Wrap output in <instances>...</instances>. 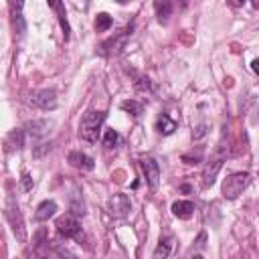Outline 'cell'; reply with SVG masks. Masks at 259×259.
<instances>
[{"mask_svg": "<svg viewBox=\"0 0 259 259\" xmlns=\"http://www.w3.org/2000/svg\"><path fill=\"white\" fill-rule=\"evenodd\" d=\"M103 121H105V111H87L81 117V123H79V136H81V140H85L89 144H95L99 140Z\"/></svg>", "mask_w": 259, "mask_h": 259, "instance_id": "1", "label": "cell"}, {"mask_svg": "<svg viewBox=\"0 0 259 259\" xmlns=\"http://www.w3.org/2000/svg\"><path fill=\"white\" fill-rule=\"evenodd\" d=\"M225 160H227V148H225V146H219V148L212 152L210 160L206 162V166H204V170H202V186H204V188H208V186L214 184V178H217L219 170L223 168Z\"/></svg>", "mask_w": 259, "mask_h": 259, "instance_id": "2", "label": "cell"}, {"mask_svg": "<svg viewBox=\"0 0 259 259\" xmlns=\"http://www.w3.org/2000/svg\"><path fill=\"white\" fill-rule=\"evenodd\" d=\"M251 182V174L249 172H235V174H229L225 180H223V196L233 200L237 198L239 194H243V190L247 188V184Z\"/></svg>", "mask_w": 259, "mask_h": 259, "instance_id": "3", "label": "cell"}, {"mask_svg": "<svg viewBox=\"0 0 259 259\" xmlns=\"http://www.w3.org/2000/svg\"><path fill=\"white\" fill-rule=\"evenodd\" d=\"M6 217L10 221V227H12V233L16 235L18 241H24L26 239V231H24V221H22V212L18 208V204L14 202L12 196H8V204H6Z\"/></svg>", "mask_w": 259, "mask_h": 259, "instance_id": "4", "label": "cell"}, {"mask_svg": "<svg viewBox=\"0 0 259 259\" xmlns=\"http://www.w3.org/2000/svg\"><path fill=\"white\" fill-rule=\"evenodd\" d=\"M30 103L42 111H53L57 107V93L53 89H38L30 93Z\"/></svg>", "mask_w": 259, "mask_h": 259, "instance_id": "5", "label": "cell"}, {"mask_svg": "<svg viewBox=\"0 0 259 259\" xmlns=\"http://www.w3.org/2000/svg\"><path fill=\"white\" fill-rule=\"evenodd\" d=\"M107 210L111 217H117V219H123L130 210H132V202H130V196L123 194V192H117L113 196H109L107 200Z\"/></svg>", "mask_w": 259, "mask_h": 259, "instance_id": "6", "label": "cell"}, {"mask_svg": "<svg viewBox=\"0 0 259 259\" xmlns=\"http://www.w3.org/2000/svg\"><path fill=\"white\" fill-rule=\"evenodd\" d=\"M57 231L67 239H77L81 235V223L73 214H63L57 219Z\"/></svg>", "mask_w": 259, "mask_h": 259, "instance_id": "7", "label": "cell"}, {"mask_svg": "<svg viewBox=\"0 0 259 259\" xmlns=\"http://www.w3.org/2000/svg\"><path fill=\"white\" fill-rule=\"evenodd\" d=\"M142 170H144V176H146V182L150 184V188H156L158 186V180H160V166L154 158H142Z\"/></svg>", "mask_w": 259, "mask_h": 259, "instance_id": "8", "label": "cell"}, {"mask_svg": "<svg viewBox=\"0 0 259 259\" xmlns=\"http://www.w3.org/2000/svg\"><path fill=\"white\" fill-rule=\"evenodd\" d=\"M22 2H10V14H12V26H14V32L18 36H24L26 32V22H24V16H22Z\"/></svg>", "mask_w": 259, "mask_h": 259, "instance_id": "9", "label": "cell"}, {"mask_svg": "<svg viewBox=\"0 0 259 259\" xmlns=\"http://www.w3.org/2000/svg\"><path fill=\"white\" fill-rule=\"evenodd\" d=\"M69 164L79 168V170H93L95 168V160L91 156H87L85 152H71L69 154Z\"/></svg>", "mask_w": 259, "mask_h": 259, "instance_id": "10", "label": "cell"}, {"mask_svg": "<svg viewBox=\"0 0 259 259\" xmlns=\"http://www.w3.org/2000/svg\"><path fill=\"white\" fill-rule=\"evenodd\" d=\"M4 146H6V152H16L24 146V132L22 130H12L8 132L6 140H4Z\"/></svg>", "mask_w": 259, "mask_h": 259, "instance_id": "11", "label": "cell"}, {"mask_svg": "<svg viewBox=\"0 0 259 259\" xmlns=\"http://www.w3.org/2000/svg\"><path fill=\"white\" fill-rule=\"evenodd\" d=\"M55 212H57V202H55V200H42V202L36 206L34 219H36L38 223H42V221H49Z\"/></svg>", "mask_w": 259, "mask_h": 259, "instance_id": "12", "label": "cell"}, {"mask_svg": "<svg viewBox=\"0 0 259 259\" xmlns=\"http://www.w3.org/2000/svg\"><path fill=\"white\" fill-rule=\"evenodd\" d=\"M192 212H194V204L190 200H176V202H172V214L174 217L186 221V219L192 217Z\"/></svg>", "mask_w": 259, "mask_h": 259, "instance_id": "13", "label": "cell"}, {"mask_svg": "<svg viewBox=\"0 0 259 259\" xmlns=\"http://www.w3.org/2000/svg\"><path fill=\"white\" fill-rule=\"evenodd\" d=\"M51 127V121L47 119H32L26 123V134H30L32 138H42Z\"/></svg>", "mask_w": 259, "mask_h": 259, "instance_id": "14", "label": "cell"}, {"mask_svg": "<svg viewBox=\"0 0 259 259\" xmlns=\"http://www.w3.org/2000/svg\"><path fill=\"white\" fill-rule=\"evenodd\" d=\"M156 130H158L162 136H170V134L176 130V121H174L170 115L162 113V115H158V119H156Z\"/></svg>", "mask_w": 259, "mask_h": 259, "instance_id": "15", "label": "cell"}, {"mask_svg": "<svg viewBox=\"0 0 259 259\" xmlns=\"http://www.w3.org/2000/svg\"><path fill=\"white\" fill-rule=\"evenodd\" d=\"M49 6L57 10V16H59V22H61V28H63L65 40H67V38H69V32H71V28H69V22H67V12H65V4H61V2H49Z\"/></svg>", "mask_w": 259, "mask_h": 259, "instance_id": "16", "label": "cell"}, {"mask_svg": "<svg viewBox=\"0 0 259 259\" xmlns=\"http://www.w3.org/2000/svg\"><path fill=\"white\" fill-rule=\"evenodd\" d=\"M154 8H156V14H158V20L162 22V24H166L168 22V16L172 14V2H168V0H158L156 4H154Z\"/></svg>", "mask_w": 259, "mask_h": 259, "instance_id": "17", "label": "cell"}, {"mask_svg": "<svg viewBox=\"0 0 259 259\" xmlns=\"http://www.w3.org/2000/svg\"><path fill=\"white\" fill-rule=\"evenodd\" d=\"M170 251H172V239L170 237H162L158 247H156V251H154V259H168Z\"/></svg>", "mask_w": 259, "mask_h": 259, "instance_id": "18", "label": "cell"}, {"mask_svg": "<svg viewBox=\"0 0 259 259\" xmlns=\"http://www.w3.org/2000/svg\"><path fill=\"white\" fill-rule=\"evenodd\" d=\"M121 109L127 111V113H132L134 117H138V115H142L144 105L140 101H136V99H125V101H121Z\"/></svg>", "mask_w": 259, "mask_h": 259, "instance_id": "19", "label": "cell"}, {"mask_svg": "<svg viewBox=\"0 0 259 259\" xmlns=\"http://www.w3.org/2000/svg\"><path fill=\"white\" fill-rule=\"evenodd\" d=\"M111 24H113V18H111L107 12L97 14V18H95V30H97V32H105Z\"/></svg>", "mask_w": 259, "mask_h": 259, "instance_id": "20", "label": "cell"}, {"mask_svg": "<svg viewBox=\"0 0 259 259\" xmlns=\"http://www.w3.org/2000/svg\"><path fill=\"white\" fill-rule=\"evenodd\" d=\"M119 142H121V138H119V134L115 130H107L105 132V136H103V146L105 148H115Z\"/></svg>", "mask_w": 259, "mask_h": 259, "instance_id": "21", "label": "cell"}, {"mask_svg": "<svg viewBox=\"0 0 259 259\" xmlns=\"http://www.w3.org/2000/svg\"><path fill=\"white\" fill-rule=\"evenodd\" d=\"M136 89L138 91H142V93H150L152 91V81L148 79V77H144V75H138V79H136Z\"/></svg>", "mask_w": 259, "mask_h": 259, "instance_id": "22", "label": "cell"}, {"mask_svg": "<svg viewBox=\"0 0 259 259\" xmlns=\"http://www.w3.org/2000/svg\"><path fill=\"white\" fill-rule=\"evenodd\" d=\"M20 184H22V190H32L34 182H32V178H30L28 172H22V176H20Z\"/></svg>", "mask_w": 259, "mask_h": 259, "instance_id": "23", "label": "cell"}, {"mask_svg": "<svg viewBox=\"0 0 259 259\" xmlns=\"http://www.w3.org/2000/svg\"><path fill=\"white\" fill-rule=\"evenodd\" d=\"M202 136H206V125H198V127L192 132V138H194V140H200Z\"/></svg>", "mask_w": 259, "mask_h": 259, "instance_id": "24", "label": "cell"}, {"mask_svg": "<svg viewBox=\"0 0 259 259\" xmlns=\"http://www.w3.org/2000/svg\"><path fill=\"white\" fill-rule=\"evenodd\" d=\"M49 148H51V144H38V148H34V152H32V154L38 158V156H42V154H45Z\"/></svg>", "mask_w": 259, "mask_h": 259, "instance_id": "25", "label": "cell"}, {"mask_svg": "<svg viewBox=\"0 0 259 259\" xmlns=\"http://www.w3.org/2000/svg\"><path fill=\"white\" fill-rule=\"evenodd\" d=\"M38 259H59V257L57 255H40Z\"/></svg>", "mask_w": 259, "mask_h": 259, "instance_id": "26", "label": "cell"}, {"mask_svg": "<svg viewBox=\"0 0 259 259\" xmlns=\"http://www.w3.org/2000/svg\"><path fill=\"white\" fill-rule=\"evenodd\" d=\"M192 259H202V257H200V255H194V257H192Z\"/></svg>", "mask_w": 259, "mask_h": 259, "instance_id": "27", "label": "cell"}]
</instances>
